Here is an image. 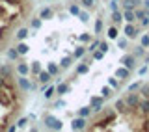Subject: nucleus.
I'll list each match as a JSON object with an SVG mask.
<instances>
[{"instance_id":"obj_31","label":"nucleus","mask_w":149,"mask_h":132,"mask_svg":"<svg viewBox=\"0 0 149 132\" xmlns=\"http://www.w3.org/2000/svg\"><path fill=\"white\" fill-rule=\"evenodd\" d=\"M138 93H140V95H142V97L149 99V82H142V86H140Z\"/></svg>"},{"instance_id":"obj_53","label":"nucleus","mask_w":149,"mask_h":132,"mask_svg":"<svg viewBox=\"0 0 149 132\" xmlns=\"http://www.w3.org/2000/svg\"><path fill=\"white\" fill-rule=\"evenodd\" d=\"M0 19H8V13H6V8L0 6Z\"/></svg>"},{"instance_id":"obj_49","label":"nucleus","mask_w":149,"mask_h":132,"mask_svg":"<svg viewBox=\"0 0 149 132\" xmlns=\"http://www.w3.org/2000/svg\"><path fill=\"white\" fill-rule=\"evenodd\" d=\"M4 4H9V6H21V0H2Z\"/></svg>"},{"instance_id":"obj_9","label":"nucleus","mask_w":149,"mask_h":132,"mask_svg":"<svg viewBox=\"0 0 149 132\" xmlns=\"http://www.w3.org/2000/svg\"><path fill=\"white\" fill-rule=\"evenodd\" d=\"M0 104L4 108L11 106V93H9L6 88H0Z\"/></svg>"},{"instance_id":"obj_16","label":"nucleus","mask_w":149,"mask_h":132,"mask_svg":"<svg viewBox=\"0 0 149 132\" xmlns=\"http://www.w3.org/2000/svg\"><path fill=\"white\" fill-rule=\"evenodd\" d=\"M110 21H112V24H121L123 22V11L121 9H116V11H112V15H110Z\"/></svg>"},{"instance_id":"obj_47","label":"nucleus","mask_w":149,"mask_h":132,"mask_svg":"<svg viewBox=\"0 0 149 132\" xmlns=\"http://www.w3.org/2000/svg\"><path fill=\"white\" fill-rule=\"evenodd\" d=\"M99 50H102V52L106 54V52L110 50V49H108V43H106V41H99Z\"/></svg>"},{"instance_id":"obj_19","label":"nucleus","mask_w":149,"mask_h":132,"mask_svg":"<svg viewBox=\"0 0 149 132\" xmlns=\"http://www.w3.org/2000/svg\"><path fill=\"white\" fill-rule=\"evenodd\" d=\"M106 37H108V39H118L119 37V30H118V26L116 24H112V26H108L106 28Z\"/></svg>"},{"instance_id":"obj_14","label":"nucleus","mask_w":149,"mask_h":132,"mask_svg":"<svg viewBox=\"0 0 149 132\" xmlns=\"http://www.w3.org/2000/svg\"><path fill=\"white\" fill-rule=\"evenodd\" d=\"M0 74H2L4 80H11V76H13L11 65H9V63H2V65H0Z\"/></svg>"},{"instance_id":"obj_3","label":"nucleus","mask_w":149,"mask_h":132,"mask_svg":"<svg viewBox=\"0 0 149 132\" xmlns=\"http://www.w3.org/2000/svg\"><path fill=\"white\" fill-rule=\"evenodd\" d=\"M125 102H127L129 110H136L138 104H140V99H142V95H140L138 91H127V95L123 97Z\"/></svg>"},{"instance_id":"obj_21","label":"nucleus","mask_w":149,"mask_h":132,"mask_svg":"<svg viewBox=\"0 0 149 132\" xmlns=\"http://www.w3.org/2000/svg\"><path fill=\"white\" fill-rule=\"evenodd\" d=\"M86 52H88V50H86V45H78L77 49L73 50V58H74V60H82Z\"/></svg>"},{"instance_id":"obj_4","label":"nucleus","mask_w":149,"mask_h":132,"mask_svg":"<svg viewBox=\"0 0 149 132\" xmlns=\"http://www.w3.org/2000/svg\"><path fill=\"white\" fill-rule=\"evenodd\" d=\"M119 63L125 65V67L130 69V71H134V69H136V56H134L132 52L123 54V56H121V60H119Z\"/></svg>"},{"instance_id":"obj_44","label":"nucleus","mask_w":149,"mask_h":132,"mask_svg":"<svg viewBox=\"0 0 149 132\" xmlns=\"http://www.w3.org/2000/svg\"><path fill=\"white\" fill-rule=\"evenodd\" d=\"M91 56H93V60H97V62H101V60L104 58V52L97 49V50H93V52H91Z\"/></svg>"},{"instance_id":"obj_36","label":"nucleus","mask_w":149,"mask_h":132,"mask_svg":"<svg viewBox=\"0 0 149 132\" xmlns=\"http://www.w3.org/2000/svg\"><path fill=\"white\" fill-rule=\"evenodd\" d=\"M132 54L136 56V60L138 58H143L146 56V47H142V45H138V47H134V50H132Z\"/></svg>"},{"instance_id":"obj_7","label":"nucleus","mask_w":149,"mask_h":132,"mask_svg":"<svg viewBox=\"0 0 149 132\" xmlns=\"http://www.w3.org/2000/svg\"><path fill=\"white\" fill-rule=\"evenodd\" d=\"M71 129L73 130H86L88 129V119H86V117H82V115H77L71 121Z\"/></svg>"},{"instance_id":"obj_30","label":"nucleus","mask_w":149,"mask_h":132,"mask_svg":"<svg viewBox=\"0 0 149 132\" xmlns=\"http://www.w3.org/2000/svg\"><path fill=\"white\" fill-rule=\"evenodd\" d=\"M88 71H90V63H86V62L82 60V62L77 65V74H86Z\"/></svg>"},{"instance_id":"obj_18","label":"nucleus","mask_w":149,"mask_h":132,"mask_svg":"<svg viewBox=\"0 0 149 132\" xmlns=\"http://www.w3.org/2000/svg\"><path fill=\"white\" fill-rule=\"evenodd\" d=\"M50 78H52V74H50V73H49V71H47V69H45V71L41 69V73L37 74V80H39V82L43 84V86H47V84L50 82Z\"/></svg>"},{"instance_id":"obj_5","label":"nucleus","mask_w":149,"mask_h":132,"mask_svg":"<svg viewBox=\"0 0 149 132\" xmlns=\"http://www.w3.org/2000/svg\"><path fill=\"white\" fill-rule=\"evenodd\" d=\"M17 84H19V88H21L24 93H26V91H32V89H36V84L30 82V78H28V76H22V74H19Z\"/></svg>"},{"instance_id":"obj_8","label":"nucleus","mask_w":149,"mask_h":132,"mask_svg":"<svg viewBox=\"0 0 149 132\" xmlns=\"http://www.w3.org/2000/svg\"><path fill=\"white\" fill-rule=\"evenodd\" d=\"M123 34L132 41V39H136V37H138V28L134 26V22H127L125 28H123Z\"/></svg>"},{"instance_id":"obj_29","label":"nucleus","mask_w":149,"mask_h":132,"mask_svg":"<svg viewBox=\"0 0 149 132\" xmlns=\"http://www.w3.org/2000/svg\"><path fill=\"white\" fill-rule=\"evenodd\" d=\"M47 71H49L52 76H56V74L60 73V65H58V63H54V62H49V63H47Z\"/></svg>"},{"instance_id":"obj_28","label":"nucleus","mask_w":149,"mask_h":132,"mask_svg":"<svg viewBox=\"0 0 149 132\" xmlns=\"http://www.w3.org/2000/svg\"><path fill=\"white\" fill-rule=\"evenodd\" d=\"M41 26H43V19H41V17H32V19H30V28L39 30Z\"/></svg>"},{"instance_id":"obj_23","label":"nucleus","mask_w":149,"mask_h":132,"mask_svg":"<svg viewBox=\"0 0 149 132\" xmlns=\"http://www.w3.org/2000/svg\"><path fill=\"white\" fill-rule=\"evenodd\" d=\"M28 35H30V34H28V28H26V26H21V28L17 30V34H15V39H17V41H24Z\"/></svg>"},{"instance_id":"obj_40","label":"nucleus","mask_w":149,"mask_h":132,"mask_svg":"<svg viewBox=\"0 0 149 132\" xmlns=\"http://www.w3.org/2000/svg\"><path fill=\"white\" fill-rule=\"evenodd\" d=\"M97 49H99V39H91V43L86 47V50H88L90 54L93 52V50H97Z\"/></svg>"},{"instance_id":"obj_12","label":"nucleus","mask_w":149,"mask_h":132,"mask_svg":"<svg viewBox=\"0 0 149 132\" xmlns=\"http://www.w3.org/2000/svg\"><path fill=\"white\" fill-rule=\"evenodd\" d=\"M114 110L118 112V114H129V106H127V102H125L123 97L114 102Z\"/></svg>"},{"instance_id":"obj_13","label":"nucleus","mask_w":149,"mask_h":132,"mask_svg":"<svg viewBox=\"0 0 149 132\" xmlns=\"http://www.w3.org/2000/svg\"><path fill=\"white\" fill-rule=\"evenodd\" d=\"M138 112H140V114H142L143 117H149V99H146V97H142V99H140Z\"/></svg>"},{"instance_id":"obj_10","label":"nucleus","mask_w":149,"mask_h":132,"mask_svg":"<svg viewBox=\"0 0 149 132\" xmlns=\"http://www.w3.org/2000/svg\"><path fill=\"white\" fill-rule=\"evenodd\" d=\"M130 74H132V71L127 69L125 65H119V67L114 71V76H118L119 80H129V78H130Z\"/></svg>"},{"instance_id":"obj_25","label":"nucleus","mask_w":149,"mask_h":132,"mask_svg":"<svg viewBox=\"0 0 149 132\" xmlns=\"http://www.w3.org/2000/svg\"><path fill=\"white\" fill-rule=\"evenodd\" d=\"M15 49H17L19 56H26V54H28V50H30V47H28L24 41H19V45L15 47Z\"/></svg>"},{"instance_id":"obj_33","label":"nucleus","mask_w":149,"mask_h":132,"mask_svg":"<svg viewBox=\"0 0 149 132\" xmlns=\"http://www.w3.org/2000/svg\"><path fill=\"white\" fill-rule=\"evenodd\" d=\"M116 41H118V47H119L121 50H127V47H129V41H130V39H129L127 35H125V37H118Z\"/></svg>"},{"instance_id":"obj_56","label":"nucleus","mask_w":149,"mask_h":132,"mask_svg":"<svg viewBox=\"0 0 149 132\" xmlns=\"http://www.w3.org/2000/svg\"><path fill=\"white\" fill-rule=\"evenodd\" d=\"M118 2H119V0H118Z\"/></svg>"},{"instance_id":"obj_26","label":"nucleus","mask_w":149,"mask_h":132,"mask_svg":"<svg viewBox=\"0 0 149 132\" xmlns=\"http://www.w3.org/2000/svg\"><path fill=\"white\" fill-rule=\"evenodd\" d=\"M91 114H93V110H91V106H90V104L78 108V112H77V115H82V117H86V119H88V117H90Z\"/></svg>"},{"instance_id":"obj_22","label":"nucleus","mask_w":149,"mask_h":132,"mask_svg":"<svg viewBox=\"0 0 149 132\" xmlns=\"http://www.w3.org/2000/svg\"><path fill=\"white\" fill-rule=\"evenodd\" d=\"M73 62H74L73 54H71V56H63L62 62H60V69H69V67L73 65Z\"/></svg>"},{"instance_id":"obj_15","label":"nucleus","mask_w":149,"mask_h":132,"mask_svg":"<svg viewBox=\"0 0 149 132\" xmlns=\"http://www.w3.org/2000/svg\"><path fill=\"white\" fill-rule=\"evenodd\" d=\"M15 69H17L19 74H22V76H28V74H30V63H26V62H19Z\"/></svg>"},{"instance_id":"obj_34","label":"nucleus","mask_w":149,"mask_h":132,"mask_svg":"<svg viewBox=\"0 0 149 132\" xmlns=\"http://www.w3.org/2000/svg\"><path fill=\"white\" fill-rule=\"evenodd\" d=\"M54 95H56V86H49V88L45 89V93H43V97L47 99V101H50Z\"/></svg>"},{"instance_id":"obj_24","label":"nucleus","mask_w":149,"mask_h":132,"mask_svg":"<svg viewBox=\"0 0 149 132\" xmlns=\"http://www.w3.org/2000/svg\"><path fill=\"white\" fill-rule=\"evenodd\" d=\"M39 73H41V63L37 62V60L36 62H30V74L32 76H37Z\"/></svg>"},{"instance_id":"obj_17","label":"nucleus","mask_w":149,"mask_h":132,"mask_svg":"<svg viewBox=\"0 0 149 132\" xmlns=\"http://www.w3.org/2000/svg\"><path fill=\"white\" fill-rule=\"evenodd\" d=\"M39 17L43 19V21H49V19L54 17V9L49 8V6H47V8H41V9H39Z\"/></svg>"},{"instance_id":"obj_37","label":"nucleus","mask_w":149,"mask_h":132,"mask_svg":"<svg viewBox=\"0 0 149 132\" xmlns=\"http://www.w3.org/2000/svg\"><path fill=\"white\" fill-rule=\"evenodd\" d=\"M91 39H93V37H91L90 34H80V35H78V41H80L82 45H86V47L91 43Z\"/></svg>"},{"instance_id":"obj_55","label":"nucleus","mask_w":149,"mask_h":132,"mask_svg":"<svg viewBox=\"0 0 149 132\" xmlns=\"http://www.w3.org/2000/svg\"><path fill=\"white\" fill-rule=\"evenodd\" d=\"M142 6H146V8H149V0H143V4Z\"/></svg>"},{"instance_id":"obj_20","label":"nucleus","mask_w":149,"mask_h":132,"mask_svg":"<svg viewBox=\"0 0 149 132\" xmlns=\"http://www.w3.org/2000/svg\"><path fill=\"white\" fill-rule=\"evenodd\" d=\"M123 21L125 22H136V13H134V9H123Z\"/></svg>"},{"instance_id":"obj_35","label":"nucleus","mask_w":149,"mask_h":132,"mask_svg":"<svg viewBox=\"0 0 149 132\" xmlns=\"http://www.w3.org/2000/svg\"><path fill=\"white\" fill-rule=\"evenodd\" d=\"M67 13H69V15L78 17V13H80V4H71V6L67 8Z\"/></svg>"},{"instance_id":"obj_6","label":"nucleus","mask_w":149,"mask_h":132,"mask_svg":"<svg viewBox=\"0 0 149 132\" xmlns=\"http://www.w3.org/2000/svg\"><path fill=\"white\" fill-rule=\"evenodd\" d=\"M90 106H91L93 114H97V112H102V106H104V97L93 95V97L90 99Z\"/></svg>"},{"instance_id":"obj_52","label":"nucleus","mask_w":149,"mask_h":132,"mask_svg":"<svg viewBox=\"0 0 149 132\" xmlns=\"http://www.w3.org/2000/svg\"><path fill=\"white\" fill-rule=\"evenodd\" d=\"M140 24H142L143 28H147V26H149V17H143V19H140Z\"/></svg>"},{"instance_id":"obj_51","label":"nucleus","mask_w":149,"mask_h":132,"mask_svg":"<svg viewBox=\"0 0 149 132\" xmlns=\"http://www.w3.org/2000/svg\"><path fill=\"white\" fill-rule=\"evenodd\" d=\"M63 106H65V101H63V99H58V101L54 102V108H63Z\"/></svg>"},{"instance_id":"obj_41","label":"nucleus","mask_w":149,"mask_h":132,"mask_svg":"<svg viewBox=\"0 0 149 132\" xmlns=\"http://www.w3.org/2000/svg\"><path fill=\"white\" fill-rule=\"evenodd\" d=\"M142 82L143 80H136V82H132V84H129V88H127V91H138L140 86H142Z\"/></svg>"},{"instance_id":"obj_50","label":"nucleus","mask_w":149,"mask_h":132,"mask_svg":"<svg viewBox=\"0 0 149 132\" xmlns=\"http://www.w3.org/2000/svg\"><path fill=\"white\" fill-rule=\"evenodd\" d=\"M147 71H149V65H143V67H140V69H138V74H140V76H143Z\"/></svg>"},{"instance_id":"obj_27","label":"nucleus","mask_w":149,"mask_h":132,"mask_svg":"<svg viewBox=\"0 0 149 132\" xmlns=\"http://www.w3.org/2000/svg\"><path fill=\"white\" fill-rule=\"evenodd\" d=\"M6 58H8V60H11V62L19 60V52H17V49H15V47H9V49L6 50Z\"/></svg>"},{"instance_id":"obj_11","label":"nucleus","mask_w":149,"mask_h":132,"mask_svg":"<svg viewBox=\"0 0 149 132\" xmlns=\"http://www.w3.org/2000/svg\"><path fill=\"white\" fill-rule=\"evenodd\" d=\"M67 93H71V86H69L67 82H58L56 84V95L58 97H63V95H67Z\"/></svg>"},{"instance_id":"obj_42","label":"nucleus","mask_w":149,"mask_h":132,"mask_svg":"<svg viewBox=\"0 0 149 132\" xmlns=\"http://www.w3.org/2000/svg\"><path fill=\"white\" fill-rule=\"evenodd\" d=\"M97 0H80V6H84L86 9H91L93 6H95Z\"/></svg>"},{"instance_id":"obj_1","label":"nucleus","mask_w":149,"mask_h":132,"mask_svg":"<svg viewBox=\"0 0 149 132\" xmlns=\"http://www.w3.org/2000/svg\"><path fill=\"white\" fill-rule=\"evenodd\" d=\"M116 115H118V112H116V110L114 112H108L104 119H99V121H97V125L90 126V130H102V129H106L110 123H114V121H116Z\"/></svg>"},{"instance_id":"obj_45","label":"nucleus","mask_w":149,"mask_h":132,"mask_svg":"<svg viewBox=\"0 0 149 132\" xmlns=\"http://www.w3.org/2000/svg\"><path fill=\"white\" fill-rule=\"evenodd\" d=\"M28 119H30V117H21V119H17V129H24V126L28 125Z\"/></svg>"},{"instance_id":"obj_38","label":"nucleus","mask_w":149,"mask_h":132,"mask_svg":"<svg viewBox=\"0 0 149 132\" xmlns=\"http://www.w3.org/2000/svg\"><path fill=\"white\" fill-rule=\"evenodd\" d=\"M108 86L112 88V89H119V78L118 76H112V78H108Z\"/></svg>"},{"instance_id":"obj_43","label":"nucleus","mask_w":149,"mask_h":132,"mask_svg":"<svg viewBox=\"0 0 149 132\" xmlns=\"http://www.w3.org/2000/svg\"><path fill=\"white\" fill-rule=\"evenodd\" d=\"M78 19H80L84 24H86V22H90V13H88V11H82V9H80V13H78Z\"/></svg>"},{"instance_id":"obj_39","label":"nucleus","mask_w":149,"mask_h":132,"mask_svg":"<svg viewBox=\"0 0 149 132\" xmlns=\"http://www.w3.org/2000/svg\"><path fill=\"white\" fill-rule=\"evenodd\" d=\"M101 97L110 99V97H112V88H110V86H102V88H101Z\"/></svg>"},{"instance_id":"obj_2","label":"nucleus","mask_w":149,"mask_h":132,"mask_svg":"<svg viewBox=\"0 0 149 132\" xmlns=\"http://www.w3.org/2000/svg\"><path fill=\"white\" fill-rule=\"evenodd\" d=\"M43 123H45V129L47 130H62L63 129V123L58 119V117H54V115H50V114H47L43 117Z\"/></svg>"},{"instance_id":"obj_32","label":"nucleus","mask_w":149,"mask_h":132,"mask_svg":"<svg viewBox=\"0 0 149 132\" xmlns=\"http://www.w3.org/2000/svg\"><path fill=\"white\" fill-rule=\"evenodd\" d=\"M102 28H104V24H102V19H97L95 24H93V34H95V35L102 34Z\"/></svg>"},{"instance_id":"obj_54","label":"nucleus","mask_w":149,"mask_h":132,"mask_svg":"<svg viewBox=\"0 0 149 132\" xmlns=\"http://www.w3.org/2000/svg\"><path fill=\"white\" fill-rule=\"evenodd\" d=\"M8 130H9V132H13V130H17V125H9V126H8Z\"/></svg>"},{"instance_id":"obj_46","label":"nucleus","mask_w":149,"mask_h":132,"mask_svg":"<svg viewBox=\"0 0 149 132\" xmlns=\"http://www.w3.org/2000/svg\"><path fill=\"white\" fill-rule=\"evenodd\" d=\"M140 45L146 47V49H149V34H143L142 37H140Z\"/></svg>"},{"instance_id":"obj_48","label":"nucleus","mask_w":149,"mask_h":132,"mask_svg":"<svg viewBox=\"0 0 149 132\" xmlns=\"http://www.w3.org/2000/svg\"><path fill=\"white\" fill-rule=\"evenodd\" d=\"M116 9H119V2L118 0H110V11H116Z\"/></svg>"}]
</instances>
